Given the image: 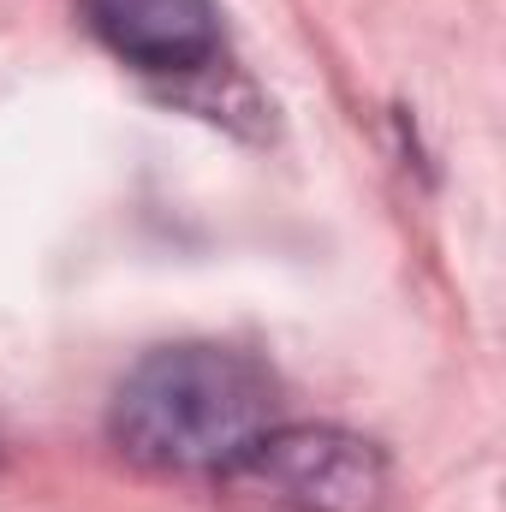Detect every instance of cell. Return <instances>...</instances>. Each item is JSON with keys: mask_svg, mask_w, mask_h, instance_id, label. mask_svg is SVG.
<instances>
[{"mask_svg": "<svg viewBox=\"0 0 506 512\" xmlns=\"http://www.w3.org/2000/svg\"><path fill=\"white\" fill-rule=\"evenodd\" d=\"M215 495L233 512H376L387 459L334 423H274L215 471Z\"/></svg>", "mask_w": 506, "mask_h": 512, "instance_id": "2", "label": "cell"}, {"mask_svg": "<svg viewBox=\"0 0 506 512\" xmlns=\"http://www.w3.org/2000/svg\"><path fill=\"white\" fill-rule=\"evenodd\" d=\"M280 382L233 346H161L131 370L114 405L108 435L143 471H221L274 429Z\"/></svg>", "mask_w": 506, "mask_h": 512, "instance_id": "1", "label": "cell"}, {"mask_svg": "<svg viewBox=\"0 0 506 512\" xmlns=\"http://www.w3.org/2000/svg\"><path fill=\"white\" fill-rule=\"evenodd\" d=\"M78 12L108 54L149 78H197L227 48L215 0H78Z\"/></svg>", "mask_w": 506, "mask_h": 512, "instance_id": "3", "label": "cell"}]
</instances>
